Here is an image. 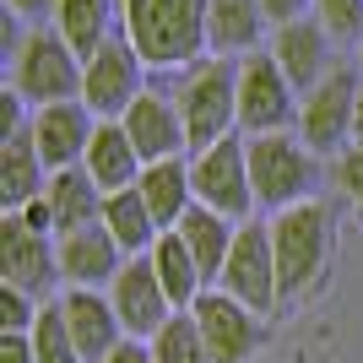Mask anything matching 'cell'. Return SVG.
<instances>
[{"instance_id": "1", "label": "cell", "mask_w": 363, "mask_h": 363, "mask_svg": "<svg viewBox=\"0 0 363 363\" xmlns=\"http://www.w3.org/2000/svg\"><path fill=\"white\" fill-rule=\"evenodd\" d=\"M206 6L212 0H120V22L141 65L190 71L206 55Z\"/></svg>"}, {"instance_id": "2", "label": "cell", "mask_w": 363, "mask_h": 363, "mask_svg": "<svg viewBox=\"0 0 363 363\" xmlns=\"http://www.w3.org/2000/svg\"><path fill=\"white\" fill-rule=\"evenodd\" d=\"M174 104L184 114V136L190 152H206L239 130V60H196L179 76Z\"/></svg>"}, {"instance_id": "3", "label": "cell", "mask_w": 363, "mask_h": 363, "mask_svg": "<svg viewBox=\"0 0 363 363\" xmlns=\"http://www.w3.org/2000/svg\"><path fill=\"white\" fill-rule=\"evenodd\" d=\"M272 250H277V288L282 298H303L325 272L331 255V206L325 201H303L272 217Z\"/></svg>"}, {"instance_id": "4", "label": "cell", "mask_w": 363, "mask_h": 363, "mask_svg": "<svg viewBox=\"0 0 363 363\" xmlns=\"http://www.w3.org/2000/svg\"><path fill=\"white\" fill-rule=\"evenodd\" d=\"M82 71L76 49L65 44L55 28H33L11 55V92L28 104L49 108V104H82Z\"/></svg>"}, {"instance_id": "5", "label": "cell", "mask_w": 363, "mask_h": 363, "mask_svg": "<svg viewBox=\"0 0 363 363\" xmlns=\"http://www.w3.org/2000/svg\"><path fill=\"white\" fill-rule=\"evenodd\" d=\"M250 141V179H255V206L266 212H288L315 201V152L303 147L298 130H277V136H244Z\"/></svg>"}, {"instance_id": "6", "label": "cell", "mask_w": 363, "mask_h": 363, "mask_svg": "<svg viewBox=\"0 0 363 363\" xmlns=\"http://www.w3.org/2000/svg\"><path fill=\"white\" fill-rule=\"evenodd\" d=\"M190 184H196V206L228 217V223H250L255 212V179H250V141L228 136L217 147L190 157Z\"/></svg>"}, {"instance_id": "7", "label": "cell", "mask_w": 363, "mask_h": 363, "mask_svg": "<svg viewBox=\"0 0 363 363\" xmlns=\"http://www.w3.org/2000/svg\"><path fill=\"white\" fill-rule=\"evenodd\" d=\"M298 87H293L282 65L272 60V49H260L250 60H239V130L244 136H277L298 125Z\"/></svg>"}, {"instance_id": "8", "label": "cell", "mask_w": 363, "mask_h": 363, "mask_svg": "<svg viewBox=\"0 0 363 363\" xmlns=\"http://www.w3.org/2000/svg\"><path fill=\"white\" fill-rule=\"evenodd\" d=\"M358 71H347V65H336L320 87L303 92L298 104V136L303 147L315 152V157H342L352 141V114H358Z\"/></svg>"}, {"instance_id": "9", "label": "cell", "mask_w": 363, "mask_h": 363, "mask_svg": "<svg viewBox=\"0 0 363 363\" xmlns=\"http://www.w3.org/2000/svg\"><path fill=\"white\" fill-rule=\"evenodd\" d=\"M217 293L239 298L244 309H255L260 320L282 303L277 288V250H272V223H244L239 239H233V255H228L223 277H217Z\"/></svg>"}, {"instance_id": "10", "label": "cell", "mask_w": 363, "mask_h": 363, "mask_svg": "<svg viewBox=\"0 0 363 363\" xmlns=\"http://www.w3.org/2000/svg\"><path fill=\"white\" fill-rule=\"evenodd\" d=\"M141 55L130 49V38L125 33H114L98 55L87 60V71H82V104H87L92 120H125L130 114V104H136L141 92Z\"/></svg>"}, {"instance_id": "11", "label": "cell", "mask_w": 363, "mask_h": 363, "mask_svg": "<svg viewBox=\"0 0 363 363\" xmlns=\"http://www.w3.org/2000/svg\"><path fill=\"white\" fill-rule=\"evenodd\" d=\"M0 282L49 303V293L60 282V244H49V233L6 212L0 217Z\"/></svg>"}, {"instance_id": "12", "label": "cell", "mask_w": 363, "mask_h": 363, "mask_svg": "<svg viewBox=\"0 0 363 363\" xmlns=\"http://www.w3.org/2000/svg\"><path fill=\"white\" fill-rule=\"evenodd\" d=\"M190 315H196V325H201V342H206L212 363H250L260 352V342H266V325H260L255 309H244L239 298H228V293H217V288L201 293V303Z\"/></svg>"}, {"instance_id": "13", "label": "cell", "mask_w": 363, "mask_h": 363, "mask_svg": "<svg viewBox=\"0 0 363 363\" xmlns=\"http://www.w3.org/2000/svg\"><path fill=\"white\" fill-rule=\"evenodd\" d=\"M108 303H114V315H120V325H125L130 342H152L168 320L179 315V309L168 303L157 272H152V255L125 260V272L114 277V288H108Z\"/></svg>"}, {"instance_id": "14", "label": "cell", "mask_w": 363, "mask_h": 363, "mask_svg": "<svg viewBox=\"0 0 363 363\" xmlns=\"http://www.w3.org/2000/svg\"><path fill=\"white\" fill-rule=\"evenodd\" d=\"M125 136H130V147H136L141 163H174V157H184L190 152V136H184V114L174 98H163V92H141L136 104H130V114H125Z\"/></svg>"}, {"instance_id": "15", "label": "cell", "mask_w": 363, "mask_h": 363, "mask_svg": "<svg viewBox=\"0 0 363 363\" xmlns=\"http://www.w3.org/2000/svg\"><path fill=\"white\" fill-rule=\"evenodd\" d=\"M60 244V282L65 288H92V293H108L114 288V277L125 272V250L114 244V233H108L104 223L92 228H76V233H65Z\"/></svg>"}, {"instance_id": "16", "label": "cell", "mask_w": 363, "mask_h": 363, "mask_svg": "<svg viewBox=\"0 0 363 363\" xmlns=\"http://www.w3.org/2000/svg\"><path fill=\"white\" fill-rule=\"evenodd\" d=\"M60 315H65V331H71L82 363H104L108 352H120L125 342H130L125 325H120V315H114V303H108V293L65 288L60 293Z\"/></svg>"}, {"instance_id": "17", "label": "cell", "mask_w": 363, "mask_h": 363, "mask_svg": "<svg viewBox=\"0 0 363 363\" xmlns=\"http://www.w3.org/2000/svg\"><path fill=\"white\" fill-rule=\"evenodd\" d=\"M49 190V168L33 141V120H6L0 141V206L6 212H28L33 201Z\"/></svg>"}, {"instance_id": "18", "label": "cell", "mask_w": 363, "mask_h": 363, "mask_svg": "<svg viewBox=\"0 0 363 363\" xmlns=\"http://www.w3.org/2000/svg\"><path fill=\"white\" fill-rule=\"evenodd\" d=\"M92 114L87 104H49L33 108V141H38V157H44L49 174H65V168L87 163V141H92Z\"/></svg>"}, {"instance_id": "19", "label": "cell", "mask_w": 363, "mask_h": 363, "mask_svg": "<svg viewBox=\"0 0 363 363\" xmlns=\"http://www.w3.org/2000/svg\"><path fill=\"white\" fill-rule=\"evenodd\" d=\"M272 60L282 65V76H288L293 87H298V98H303L309 87H320V82L336 71V60H331V33L320 28V16L288 22V28L272 33Z\"/></svg>"}, {"instance_id": "20", "label": "cell", "mask_w": 363, "mask_h": 363, "mask_svg": "<svg viewBox=\"0 0 363 363\" xmlns=\"http://www.w3.org/2000/svg\"><path fill=\"white\" fill-rule=\"evenodd\" d=\"M266 11L260 0H212L206 6V55L212 60H250L260 55V38H266Z\"/></svg>"}, {"instance_id": "21", "label": "cell", "mask_w": 363, "mask_h": 363, "mask_svg": "<svg viewBox=\"0 0 363 363\" xmlns=\"http://www.w3.org/2000/svg\"><path fill=\"white\" fill-rule=\"evenodd\" d=\"M92 174V184L104 190V196H114V190H136L141 174H147V163L136 157V147H130V136H125L120 120H98L92 125V141H87V163H82Z\"/></svg>"}, {"instance_id": "22", "label": "cell", "mask_w": 363, "mask_h": 363, "mask_svg": "<svg viewBox=\"0 0 363 363\" xmlns=\"http://www.w3.org/2000/svg\"><path fill=\"white\" fill-rule=\"evenodd\" d=\"M49 217H55V239H65V233H76V228H92L104 223V190L92 184L87 168H65V174H49Z\"/></svg>"}, {"instance_id": "23", "label": "cell", "mask_w": 363, "mask_h": 363, "mask_svg": "<svg viewBox=\"0 0 363 363\" xmlns=\"http://www.w3.org/2000/svg\"><path fill=\"white\" fill-rule=\"evenodd\" d=\"M136 190H141L152 223L163 228V233H174L184 217L196 212V184H190V163H184V157H174V163H152L147 174H141Z\"/></svg>"}, {"instance_id": "24", "label": "cell", "mask_w": 363, "mask_h": 363, "mask_svg": "<svg viewBox=\"0 0 363 363\" xmlns=\"http://www.w3.org/2000/svg\"><path fill=\"white\" fill-rule=\"evenodd\" d=\"M152 272H157L168 303H174L179 315H190L201 303V293H206V277H201L196 255H190V244H184L179 233H163V239L152 244Z\"/></svg>"}, {"instance_id": "25", "label": "cell", "mask_w": 363, "mask_h": 363, "mask_svg": "<svg viewBox=\"0 0 363 363\" xmlns=\"http://www.w3.org/2000/svg\"><path fill=\"white\" fill-rule=\"evenodd\" d=\"M108 22H114V0H55V33L76 49L82 65L114 38Z\"/></svg>"}, {"instance_id": "26", "label": "cell", "mask_w": 363, "mask_h": 363, "mask_svg": "<svg viewBox=\"0 0 363 363\" xmlns=\"http://www.w3.org/2000/svg\"><path fill=\"white\" fill-rule=\"evenodd\" d=\"M174 233L190 244V255H196L201 277L217 288V277H223L228 255H233V239H239V223H228V217H217V212H206V206H196V212L184 217Z\"/></svg>"}, {"instance_id": "27", "label": "cell", "mask_w": 363, "mask_h": 363, "mask_svg": "<svg viewBox=\"0 0 363 363\" xmlns=\"http://www.w3.org/2000/svg\"><path fill=\"white\" fill-rule=\"evenodd\" d=\"M104 228L114 233V244H120L130 260H136V255H152V244L163 239V228L152 223L141 190H114V196L104 201Z\"/></svg>"}, {"instance_id": "28", "label": "cell", "mask_w": 363, "mask_h": 363, "mask_svg": "<svg viewBox=\"0 0 363 363\" xmlns=\"http://www.w3.org/2000/svg\"><path fill=\"white\" fill-rule=\"evenodd\" d=\"M147 347H152V363H212V352H206V342H201L196 315H174Z\"/></svg>"}, {"instance_id": "29", "label": "cell", "mask_w": 363, "mask_h": 363, "mask_svg": "<svg viewBox=\"0 0 363 363\" xmlns=\"http://www.w3.org/2000/svg\"><path fill=\"white\" fill-rule=\"evenodd\" d=\"M33 352H38V363H82L71 331H65L60 298H49L44 309H38V325H33Z\"/></svg>"}, {"instance_id": "30", "label": "cell", "mask_w": 363, "mask_h": 363, "mask_svg": "<svg viewBox=\"0 0 363 363\" xmlns=\"http://www.w3.org/2000/svg\"><path fill=\"white\" fill-rule=\"evenodd\" d=\"M315 16L331 38H363V0H315Z\"/></svg>"}, {"instance_id": "31", "label": "cell", "mask_w": 363, "mask_h": 363, "mask_svg": "<svg viewBox=\"0 0 363 363\" xmlns=\"http://www.w3.org/2000/svg\"><path fill=\"white\" fill-rule=\"evenodd\" d=\"M38 309L44 303H33L28 293H16L0 282V331H16V336H33V325H38Z\"/></svg>"}, {"instance_id": "32", "label": "cell", "mask_w": 363, "mask_h": 363, "mask_svg": "<svg viewBox=\"0 0 363 363\" xmlns=\"http://www.w3.org/2000/svg\"><path fill=\"white\" fill-rule=\"evenodd\" d=\"M331 179H336V190H342V196L363 212V147H347L342 157H336V163H331Z\"/></svg>"}, {"instance_id": "33", "label": "cell", "mask_w": 363, "mask_h": 363, "mask_svg": "<svg viewBox=\"0 0 363 363\" xmlns=\"http://www.w3.org/2000/svg\"><path fill=\"white\" fill-rule=\"evenodd\" d=\"M309 6H315V0H260V11H266L272 33L288 28V22H303V16H309Z\"/></svg>"}, {"instance_id": "34", "label": "cell", "mask_w": 363, "mask_h": 363, "mask_svg": "<svg viewBox=\"0 0 363 363\" xmlns=\"http://www.w3.org/2000/svg\"><path fill=\"white\" fill-rule=\"evenodd\" d=\"M0 363H38V352H33V336L0 331Z\"/></svg>"}, {"instance_id": "35", "label": "cell", "mask_w": 363, "mask_h": 363, "mask_svg": "<svg viewBox=\"0 0 363 363\" xmlns=\"http://www.w3.org/2000/svg\"><path fill=\"white\" fill-rule=\"evenodd\" d=\"M16 16H28V22H38V16H55V0H6Z\"/></svg>"}, {"instance_id": "36", "label": "cell", "mask_w": 363, "mask_h": 363, "mask_svg": "<svg viewBox=\"0 0 363 363\" xmlns=\"http://www.w3.org/2000/svg\"><path fill=\"white\" fill-rule=\"evenodd\" d=\"M104 363H152V347H147V342H125V347L108 352Z\"/></svg>"}, {"instance_id": "37", "label": "cell", "mask_w": 363, "mask_h": 363, "mask_svg": "<svg viewBox=\"0 0 363 363\" xmlns=\"http://www.w3.org/2000/svg\"><path fill=\"white\" fill-rule=\"evenodd\" d=\"M352 147H363V92H358V114H352Z\"/></svg>"}, {"instance_id": "38", "label": "cell", "mask_w": 363, "mask_h": 363, "mask_svg": "<svg viewBox=\"0 0 363 363\" xmlns=\"http://www.w3.org/2000/svg\"><path fill=\"white\" fill-rule=\"evenodd\" d=\"M358 44H363V38H358Z\"/></svg>"}]
</instances>
